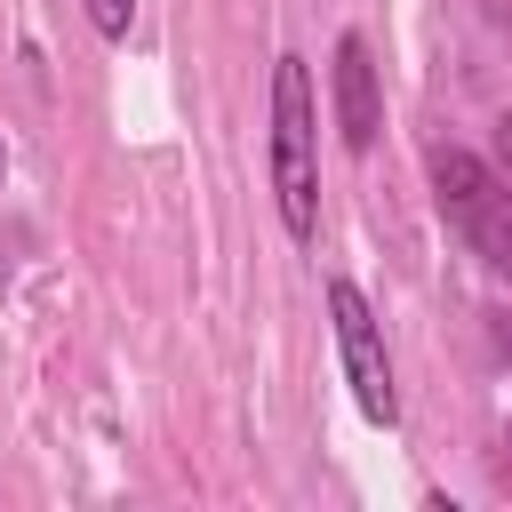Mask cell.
<instances>
[{"instance_id":"obj_1","label":"cell","mask_w":512,"mask_h":512,"mask_svg":"<svg viewBox=\"0 0 512 512\" xmlns=\"http://www.w3.org/2000/svg\"><path fill=\"white\" fill-rule=\"evenodd\" d=\"M320 112H312V72L304 56L272 64V200L296 248L320 240Z\"/></svg>"},{"instance_id":"obj_2","label":"cell","mask_w":512,"mask_h":512,"mask_svg":"<svg viewBox=\"0 0 512 512\" xmlns=\"http://www.w3.org/2000/svg\"><path fill=\"white\" fill-rule=\"evenodd\" d=\"M432 200H440V216L456 224V240H464L480 264L512 272V184H504L480 152L432 144Z\"/></svg>"},{"instance_id":"obj_3","label":"cell","mask_w":512,"mask_h":512,"mask_svg":"<svg viewBox=\"0 0 512 512\" xmlns=\"http://www.w3.org/2000/svg\"><path fill=\"white\" fill-rule=\"evenodd\" d=\"M328 320H336V360H344V384H352L360 416H368V424H400L384 328H376V312H368V296H360L352 280H328Z\"/></svg>"},{"instance_id":"obj_4","label":"cell","mask_w":512,"mask_h":512,"mask_svg":"<svg viewBox=\"0 0 512 512\" xmlns=\"http://www.w3.org/2000/svg\"><path fill=\"white\" fill-rule=\"evenodd\" d=\"M328 96H336V128H344V144H352V152H368V144H376V128H384V104H376V56H368V40H360V32H344V40H336Z\"/></svg>"},{"instance_id":"obj_5","label":"cell","mask_w":512,"mask_h":512,"mask_svg":"<svg viewBox=\"0 0 512 512\" xmlns=\"http://www.w3.org/2000/svg\"><path fill=\"white\" fill-rule=\"evenodd\" d=\"M88 24H96L104 40H128V24H136V0H88Z\"/></svg>"},{"instance_id":"obj_6","label":"cell","mask_w":512,"mask_h":512,"mask_svg":"<svg viewBox=\"0 0 512 512\" xmlns=\"http://www.w3.org/2000/svg\"><path fill=\"white\" fill-rule=\"evenodd\" d=\"M496 176H504V184H512V112H504V120H496Z\"/></svg>"},{"instance_id":"obj_7","label":"cell","mask_w":512,"mask_h":512,"mask_svg":"<svg viewBox=\"0 0 512 512\" xmlns=\"http://www.w3.org/2000/svg\"><path fill=\"white\" fill-rule=\"evenodd\" d=\"M504 448H512V440H504ZM496 480H504V488H512V456H504V464H496Z\"/></svg>"},{"instance_id":"obj_8","label":"cell","mask_w":512,"mask_h":512,"mask_svg":"<svg viewBox=\"0 0 512 512\" xmlns=\"http://www.w3.org/2000/svg\"><path fill=\"white\" fill-rule=\"evenodd\" d=\"M0 168H8V152H0Z\"/></svg>"}]
</instances>
